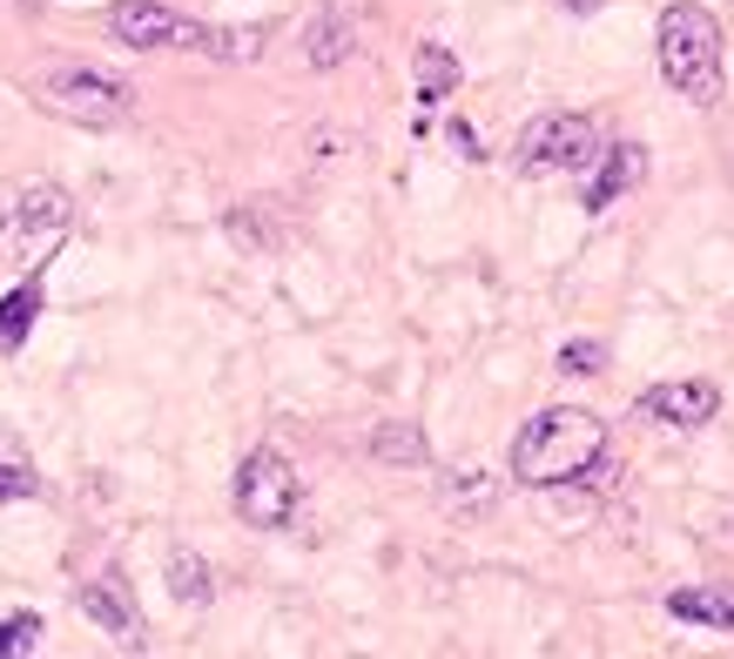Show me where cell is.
I'll use <instances>...</instances> for the list:
<instances>
[{
  "mask_svg": "<svg viewBox=\"0 0 734 659\" xmlns=\"http://www.w3.org/2000/svg\"><path fill=\"white\" fill-rule=\"evenodd\" d=\"M445 135H452V148L466 155V162H479V155H485V148H479V135H472V122H452Z\"/></svg>",
  "mask_w": 734,
  "mask_h": 659,
  "instance_id": "cell-21",
  "label": "cell"
},
{
  "mask_svg": "<svg viewBox=\"0 0 734 659\" xmlns=\"http://www.w3.org/2000/svg\"><path fill=\"white\" fill-rule=\"evenodd\" d=\"M653 54H661V82L687 95L694 108L721 101V21L694 0H674L653 27Z\"/></svg>",
  "mask_w": 734,
  "mask_h": 659,
  "instance_id": "cell-2",
  "label": "cell"
},
{
  "mask_svg": "<svg viewBox=\"0 0 734 659\" xmlns=\"http://www.w3.org/2000/svg\"><path fill=\"white\" fill-rule=\"evenodd\" d=\"M371 457L377 464H398V472H418L424 457H432V444H424V431L411 417H384L377 431H371Z\"/></svg>",
  "mask_w": 734,
  "mask_h": 659,
  "instance_id": "cell-15",
  "label": "cell"
},
{
  "mask_svg": "<svg viewBox=\"0 0 734 659\" xmlns=\"http://www.w3.org/2000/svg\"><path fill=\"white\" fill-rule=\"evenodd\" d=\"M41 646V612H8L0 619V659H27Z\"/></svg>",
  "mask_w": 734,
  "mask_h": 659,
  "instance_id": "cell-18",
  "label": "cell"
},
{
  "mask_svg": "<svg viewBox=\"0 0 734 659\" xmlns=\"http://www.w3.org/2000/svg\"><path fill=\"white\" fill-rule=\"evenodd\" d=\"M600 155V129H593V114H532V122L519 129L513 142V169L526 182H546V175H573V169H587Z\"/></svg>",
  "mask_w": 734,
  "mask_h": 659,
  "instance_id": "cell-5",
  "label": "cell"
},
{
  "mask_svg": "<svg viewBox=\"0 0 734 659\" xmlns=\"http://www.w3.org/2000/svg\"><path fill=\"white\" fill-rule=\"evenodd\" d=\"M34 101L48 114H61V122H74V129H115V122H129V108H135L129 82H115L101 68H82V61L48 68L41 82H34Z\"/></svg>",
  "mask_w": 734,
  "mask_h": 659,
  "instance_id": "cell-4",
  "label": "cell"
},
{
  "mask_svg": "<svg viewBox=\"0 0 734 659\" xmlns=\"http://www.w3.org/2000/svg\"><path fill=\"white\" fill-rule=\"evenodd\" d=\"M600 364H606V343H600V337L559 343V370H566V377H600Z\"/></svg>",
  "mask_w": 734,
  "mask_h": 659,
  "instance_id": "cell-19",
  "label": "cell"
},
{
  "mask_svg": "<svg viewBox=\"0 0 734 659\" xmlns=\"http://www.w3.org/2000/svg\"><path fill=\"white\" fill-rule=\"evenodd\" d=\"M566 8H573V14H593V8H600V0H566Z\"/></svg>",
  "mask_w": 734,
  "mask_h": 659,
  "instance_id": "cell-22",
  "label": "cell"
},
{
  "mask_svg": "<svg viewBox=\"0 0 734 659\" xmlns=\"http://www.w3.org/2000/svg\"><path fill=\"white\" fill-rule=\"evenodd\" d=\"M593 457H606V417H593L587 404H546L513 438V478L532 491L579 485L593 472Z\"/></svg>",
  "mask_w": 734,
  "mask_h": 659,
  "instance_id": "cell-1",
  "label": "cell"
},
{
  "mask_svg": "<svg viewBox=\"0 0 734 659\" xmlns=\"http://www.w3.org/2000/svg\"><path fill=\"white\" fill-rule=\"evenodd\" d=\"M667 612L687 619V626L727 633L734 626V586H681V593H667Z\"/></svg>",
  "mask_w": 734,
  "mask_h": 659,
  "instance_id": "cell-12",
  "label": "cell"
},
{
  "mask_svg": "<svg viewBox=\"0 0 734 659\" xmlns=\"http://www.w3.org/2000/svg\"><path fill=\"white\" fill-rule=\"evenodd\" d=\"M108 34L122 48H135V54H156V48H196L203 54V41H209L203 21L163 8V0H115V8H108Z\"/></svg>",
  "mask_w": 734,
  "mask_h": 659,
  "instance_id": "cell-7",
  "label": "cell"
},
{
  "mask_svg": "<svg viewBox=\"0 0 734 659\" xmlns=\"http://www.w3.org/2000/svg\"><path fill=\"white\" fill-rule=\"evenodd\" d=\"M364 41V0H330L317 8V21L303 27V61L311 68H344Z\"/></svg>",
  "mask_w": 734,
  "mask_h": 659,
  "instance_id": "cell-9",
  "label": "cell"
},
{
  "mask_svg": "<svg viewBox=\"0 0 734 659\" xmlns=\"http://www.w3.org/2000/svg\"><path fill=\"white\" fill-rule=\"evenodd\" d=\"M74 222V203L68 188L48 182V175H21L0 188V249L21 256V263H48Z\"/></svg>",
  "mask_w": 734,
  "mask_h": 659,
  "instance_id": "cell-3",
  "label": "cell"
},
{
  "mask_svg": "<svg viewBox=\"0 0 734 659\" xmlns=\"http://www.w3.org/2000/svg\"><path fill=\"white\" fill-rule=\"evenodd\" d=\"M411 74H418V101H424V108H438V101L458 95V54H452L445 41H418Z\"/></svg>",
  "mask_w": 734,
  "mask_h": 659,
  "instance_id": "cell-13",
  "label": "cell"
},
{
  "mask_svg": "<svg viewBox=\"0 0 734 659\" xmlns=\"http://www.w3.org/2000/svg\"><path fill=\"white\" fill-rule=\"evenodd\" d=\"M169 593H176L182 606H209V599H216L209 559H203V552H169Z\"/></svg>",
  "mask_w": 734,
  "mask_h": 659,
  "instance_id": "cell-16",
  "label": "cell"
},
{
  "mask_svg": "<svg viewBox=\"0 0 734 659\" xmlns=\"http://www.w3.org/2000/svg\"><path fill=\"white\" fill-rule=\"evenodd\" d=\"M445 498H452V505H458V498H466V505H485L492 485H485V478H458V485H445Z\"/></svg>",
  "mask_w": 734,
  "mask_h": 659,
  "instance_id": "cell-20",
  "label": "cell"
},
{
  "mask_svg": "<svg viewBox=\"0 0 734 659\" xmlns=\"http://www.w3.org/2000/svg\"><path fill=\"white\" fill-rule=\"evenodd\" d=\"M303 505V478H297V464L277 451V444H263L243 457V472H237V518L256 525V532H284Z\"/></svg>",
  "mask_w": 734,
  "mask_h": 659,
  "instance_id": "cell-6",
  "label": "cell"
},
{
  "mask_svg": "<svg viewBox=\"0 0 734 659\" xmlns=\"http://www.w3.org/2000/svg\"><path fill=\"white\" fill-rule=\"evenodd\" d=\"M82 612L95 619V626L108 633V639H122V646H135L142 639V619H135V606H129V593H122V578H88L82 586Z\"/></svg>",
  "mask_w": 734,
  "mask_h": 659,
  "instance_id": "cell-11",
  "label": "cell"
},
{
  "mask_svg": "<svg viewBox=\"0 0 734 659\" xmlns=\"http://www.w3.org/2000/svg\"><path fill=\"white\" fill-rule=\"evenodd\" d=\"M27 498H41L34 464H27L21 451H0V505H27Z\"/></svg>",
  "mask_w": 734,
  "mask_h": 659,
  "instance_id": "cell-17",
  "label": "cell"
},
{
  "mask_svg": "<svg viewBox=\"0 0 734 659\" xmlns=\"http://www.w3.org/2000/svg\"><path fill=\"white\" fill-rule=\"evenodd\" d=\"M34 317H41V263L27 269V283H14L8 296H0V351H21Z\"/></svg>",
  "mask_w": 734,
  "mask_h": 659,
  "instance_id": "cell-14",
  "label": "cell"
},
{
  "mask_svg": "<svg viewBox=\"0 0 734 659\" xmlns=\"http://www.w3.org/2000/svg\"><path fill=\"white\" fill-rule=\"evenodd\" d=\"M593 182H587V196H579V209H587V216H606L613 203H627L634 196V188L647 182V148L640 142H613V148H600L593 155Z\"/></svg>",
  "mask_w": 734,
  "mask_h": 659,
  "instance_id": "cell-10",
  "label": "cell"
},
{
  "mask_svg": "<svg viewBox=\"0 0 734 659\" xmlns=\"http://www.w3.org/2000/svg\"><path fill=\"white\" fill-rule=\"evenodd\" d=\"M634 417L647 424H667V431H701V424L721 417V391L701 377H687V383H653V391H640Z\"/></svg>",
  "mask_w": 734,
  "mask_h": 659,
  "instance_id": "cell-8",
  "label": "cell"
}]
</instances>
